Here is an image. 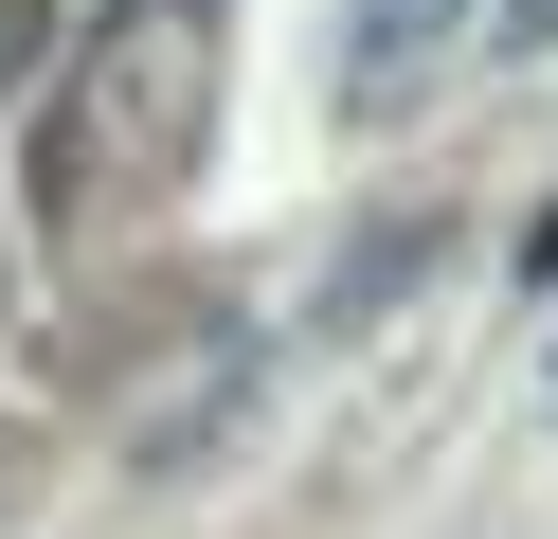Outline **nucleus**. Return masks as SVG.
<instances>
[{
    "label": "nucleus",
    "mask_w": 558,
    "mask_h": 539,
    "mask_svg": "<svg viewBox=\"0 0 558 539\" xmlns=\"http://www.w3.org/2000/svg\"><path fill=\"white\" fill-rule=\"evenodd\" d=\"M198 19L217 0H126L90 36V90L54 126V198H162L198 162Z\"/></svg>",
    "instance_id": "obj_1"
},
{
    "label": "nucleus",
    "mask_w": 558,
    "mask_h": 539,
    "mask_svg": "<svg viewBox=\"0 0 558 539\" xmlns=\"http://www.w3.org/2000/svg\"><path fill=\"white\" fill-rule=\"evenodd\" d=\"M469 0H361V54H414V36H450Z\"/></svg>",
    "instance_id": "obj_2"
}]
</instances>
